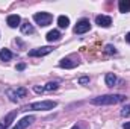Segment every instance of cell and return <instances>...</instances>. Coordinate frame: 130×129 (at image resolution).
Returning a JSON list of instances; mask_svg holds the SVG:
<instances>
[{
	"label": "cell",
	"mask_w": 130,
	"mask_h": 129,
	"mask_svg": "<svg viewBox=\"0 0 130 129\" xmlns=\"http://www.w3.org/2000/svg\"><path fill=\"white\" fill-rule=\"evenodd\" d=\"M95 23L100 28H109L112 24V18L107 17V15H97L95 17Z\"/></svg>",
	"instance_id": "9"
},
{
	"label": "cell",
	"mask_w": 130,
	"mask_h": 129,
	"mask_svg": "<svg viewBox=\"0 0 130 129\" xmlns=\"http://www.w3.org/2000/svg\"><path fill=\"white\" fill-rule=\"evenodd\" d=\"M104 52L109 53V55H115V53H117V49H115L112 44H107V46L104 47Z\"/></svg>",
	"instance_id": "19"
},
{
	"label": "cell",
	"mask_w": 130,
	"mask_h": 129,
	"mask_svg": "<svg viewBox=\"0 0 130 129\" xmlns=\"http://www.w3.org/2000/svg\"><path fill=\"white\" fill-rule=\"evenodd\" d=\"M17 117V111H12V112H9L5 119H2L0 120V129H8L11 126V123L14 122V119Z\"/></svg>",
	"instance_id": "7"
},
{
	"label": "cell",
	"mask_w": 130,
	"mask_h": 129,
	"mask_svg": "<svg viewBox=\"0 0 130 129\" xmlns=\"http://www.w3.org/2000/svg\"><path fill=\"white\" fill-rule=\"evenodd\" d=\"M35 93H44V87H35Z\"/></svg>",
	"instance_id": "22"
},
{
	"label": "cell",
	"mask_w": 130,
	"mask_h": 129,
	"mask_svg": "<svg viewBox=\"0 0 130 129\" xmlns=\"http://www.w3.org/2000/svg\"><path fill=\"white\" fill-rule=\"evenodd\" d=\"M6 93H8V96H9V99H11L12 102H17L18 99L26 97L27 90H26V88H23V87H18V88H14V90H8Z\"/></svg>",
	"instance_id": "4"
},
{
	"label": "cell",
	"mask_w": 130,
	"mask_h": 129,
	"mask_svg": "<svg viewBox=\"0 0 130 129\" xmlns=\"http://www.w3.org/2000/svg\"><path fill=\"white\" fill-rule=\"evenodd\" d=\"M33 122H35V115H26L24 119H21L18 123H17V126L12 129H26L27 126H30Z\"/></svg>",
	"instance_id": "8"
},
{
	"label": "cell",
	"mask_w": 130,
	"mask_h": 129,
	"mask_svg": "<svg viewBox=\"0 0 130 129\" xmlns=\"http://www.w3.org/2000/svg\"><path fill=\"white\" fill-rule=\"evenodd\" d=\"M59 38H61V32H59V31H56V29H53V31H50V32L47 33V41H48V43L58 41Z\"/></svg>",
	"instance_id": "12"
},
{
	"label": "cell",
	"mask_w": 130,
	"mask_h": 129,
	"mask_svg": "<svg viewBox=\"0 0 130 129\" xmlns=\"http://www.w3.org/2000/svg\"><path fill=\"white\" fill-rule=\"evenodd\" d=\"M115 84H117V76L113 73H107L106 74V85L107 87H115Z\"/></svg>",
	"instance_id": "16"
},
{
	"label": "cell",
	"mask_w": 130,
	"mask_h": 129,
	"mask_svg": "<svg viewBox=\"0 0 130 129\" xmlns=\"http://www.w3.org/2000/svg\"><path fill=\"white\" fill-rule=\"evenodd\" d=\"M123 128L124 129H130V122H126V123L123 125Z\"/></svg>",
	"instance_id": "24"
},
{
	"label": "cell",
	"mask_w": 130,
	"mask_h": 129,
	"mask_svg": "<svg viewBox=\"0 0 130 129\" xmlns=\"http://www.w3.org/2000/svg\"><path fill=\"white\" fill-rule=\"evenodd\" d=\"M89 29H91V23H89V20L83 18V20H80V21L76 24L74 32L76 33H85V32H88Z\"/></svg>",
	"instance_id": "6"
},
{
	"label": "cell",
	"mask_w": 130,
	"mask_h": 129,
	"mask_svg": "<svg viewBox=\"0 0 130 129\" xmlns=\"http://www.w3.org/2000/svg\"><path fill=\"white\" fill-rule=\"evenodd\" d=\"M53 52V47L52 46H45V47H38V49H33L29 52V56H44V55H48Z\"/></svg>",
	"instance_id": "5"
},
{
	"label": "cell",
	"mask_w": 130,
	"mask_h": 129,
	"mask_svg": "<svg viewBox=\"0 0 130 129\" xmlns=\"http://www.w3.org/2000/svg\"><path fill=\"white\" fill-rule=\"evenodd\" d=\"M129 114H130V105H126V106L121 109V115L126 117V115H129Z\"/></svg>",
	"instance_id": "20"
},
{
	"label": "cell",
	"mask_w": 130,
	"mask_h": 129,
	"mask_svg": "<svg viewBox=\"0 0 130 129\" xmlns=\"http://www.w3.org/2000/svg\"><path fill=\"white\" fill-rule=\"evenodd\" d=\"M6 23L9 24V28H17V26H20V23H21V18H20V15H17V14H12V15H9V17H8Z\"/></svg>",
	"instance_id": "10"
},
{
	"label": "cell",
	"mask_w": 130,
	"mask_h": 129,
	"mask_svg": "<svg viewBox=\"0 0 130 129\" xmlns=\"http://www.w3.org/2000/svg\"><path fill=\"white\" fill-rule=\"evenodd\" d=\"M126 100V96L123 94H104V96H98L91 99L92 105H117Z\"/></svg>",
	"instance_id": "1"
},
{
	"label": "cell",
	"mask_w": 130,
	"mask_h": 129,
	"mask_svg": "<svg viewBox=\"0 0 130 129\" xmlns=\"http://www.w3.org/2000/svg\"><path fill=\"white\" fill-rule=\"evenodd\" d=\"M58 24H59V28L67 29V28L70 26V18L65 17V15H59V17H58Z\"/></svg>",
	"instance_id": "15"
},
{
	"label": "cell",
	"mask_w": 130,
	"mask_h": 129,
	"mask_svg": "<svg viewBox=\"0 0 130 129\" xmlns=\"http://www.w3.org/2000/svg\"><path fill=\"white\" fill-rule=\"evenodd\" d=\"M21 32L23 33H33L35 32V29H33V26L29 23V21H26V23L21 24Z\"/></svg>",
	"instance_id": "17"
},
{
	"label": "cell",
	"mask_w": 130,
	"mask_h": 129,
	"mask_svg": "<svg viewBox=\"0 0 130 129\" xmlns=\"http://www.w3.org/2000/svg\"><path fill=\"white\" fill-rule=\"evenodd\" d=\"M12 52L9 50V49H2V52H0V59L2 61H11L12 59Z\"/></svg>",
	"instance_id": "14"
},
{
	"label": "cell",
	"mask_w": 130,
	"mask_h": 129,
	"mask_svg": "<svg viewBox=\"0 0 130 129\" xmlns=\"http://www.w3.org/2000/svg\"><path fill=\"white\" fill-rule=\"evenodd\" d=\"M71 129H80V128H79V126H73Z\"/></svg>",
	"instance_id": "26"
},
{
	"label": "cell",
	"mask_w": 130,
	"mask_h": 129,
	"mask_svg": "<svg viewBox=\"0 0 130 129\" xmlns=\"http://www.w3.org/2000/svg\"><path fill=\"white\" fill-rule=\"evenodd\" d=\"M126 41H127V43H130V32L126 35Z\"/></svg>",
	"instance_id": "25"
},
{
	"label": "cell",
	"mask_w": 130,
	"mask_h": 129,
	"mask_svg": "<svg viewBox=\"0 0 130 129\" xmlns=\"http://www.w3.org/2000/svg\"><path fill=\"white\" fill-rule=\"evenodd\" d=\"M88 82H89V78H88V76H83V78L79 79V84H82V85H83V84H88Z\"/></svg>",
	"instance_id": "21"
},
{
	"label": "cell",
	"mask_w": 130,
	"mask_h": 129,
	"mask_svg": "<svg viewBox=\"0 0 130 129\" xmlns=\"http://www.w3.org/2000/svg\"><path fill=\"white\" fill-rule=\"evenodd\" d=\"M33 20L39 24V26H48L53 20V15L48 12H36L33 15Z\"/></svg>",
	"instance_id": "3"
},
{
	"label": "cell",
	"mask_w": 130,
	"mask_h": 129,
	"mask_svg": "<svg viewBox=\"0 0 130 129\" xmlns=\"http://www.w3.org/2000/svg\"><path fill=\"white\" fill-rule=\"evenodd\" d=\"M58 87H59V82H48L44 87V91H53V90H58Z\"/></svg>",
	"instance_id": "18"
},
{
	"label": "cell",
	"mask_w": 130,
	"mask_h": 129,
	"mask_svg": "<svg viewBox=\"0 0 130 129\" xmlns=\"http://www.w3.org/2000/svg\"><path fill=\"white\" fill-rule=\"evenodd\" d=\"M56 102L55 100H41V102H33L29 106H24L23 111H27V109H35V111H50L53 108H56Z\"/></svg>",
	"instance_id": "2"
},
{
	"label": "cell",
	"mask_w": 130,
	"mask_h": 129,
	"mask_svg": "<svg viewBox=\"0 0 130 129\" xmlns=\"http://www.w3.org/2000/svg\"><path fill=\"white\" fill-rule=\"evenodd\" d=\"M79 64V62H71V59L70 58H64V59H61L59 61V67H62V68H74L76 65Z\"/></svg>",
	"instance_id": "11"
},
{
	"label": "cell",
	"mask_w": 130,
	"mask_h": 129,
	"mask_svg": "<svg viewBox=\"0 0 130 129\" xmlns=\"http://www.w3.org/2000/svg\"><path fill=\"white\" fill-rule=\"evenodd\" d=\"M118 8H120V12H130V0H120L118 3Z\"/></svg>",
	"instance_id": "13"
},
{
	"label": "cell",
	"mask_w": 130,
	"mask_h": 129,
	"mask_svg": "<svg viewBox=\"0 0 130 129\" xmlns=\"http://www.w3.org/2000/svg\"><path fill=\"white\" fill-rule=\"evenodd\" d=\"M24 68H26V65L24 64H18L17 65V70H24Z\"/></svg>",
	"instance_id": "23"
}]
</instances>
